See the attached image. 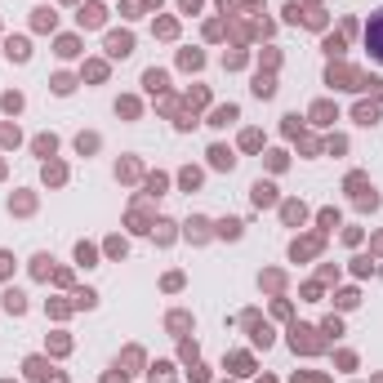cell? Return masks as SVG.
I'll return each instance as SVG.
<instances>
[{
  "mask_svg": "<svg viewBox=\"0 0 383 383\" xmlns=\"http://www.w3.org/2000/svg\"><path fill=\"white\" fill-rule=\"evenodd\" d=\"M366 50L383 63V9H379L375 18H370V27H366Z\"/></svg>",
  "mask_w": 383,
  "mask_h": 383,
  "instance_id": "1",
  "label": "cell"
}]
</instances>
